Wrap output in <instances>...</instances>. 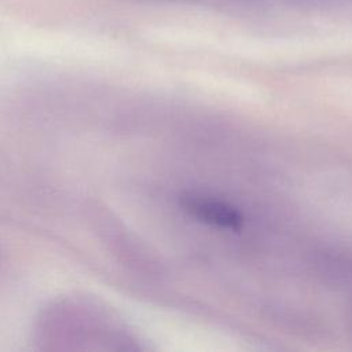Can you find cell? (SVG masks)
Here are the masks:
<instances>
[{
    "mask_svg": "<svg viewBox=\"0 0 352 352\" xmlns=\"http://www.w3.org/2000/svg\"><path fill=\"white\" fill-rule=\"evenodd\" d=\"M33 341L38 349L56 352H125L142 349L138 334L102 300L62 294L37 314Z\"/></svg>",
    "mask_w": 352,
    "mask_h": 352,
    "instance_id": "obj_1",
    "label": "cell"
},
{
    "mask_svg": "<svg viewBox=\"0 0 352 352\" xmlns=\"http://www.w3.org/2000/svg\"><path fill=\"white\" fill-rule=\"evenodd\" d=\"M179 205L195 221L214 228L236 231L243 224V217L235 206L205 192L186 191L180 194Z\"/></svg>",
    "mask_w": 352,
    "mask_h": 352,
    "instance_id": "obj_2",
    "label": "cell"
}]
</instances>
